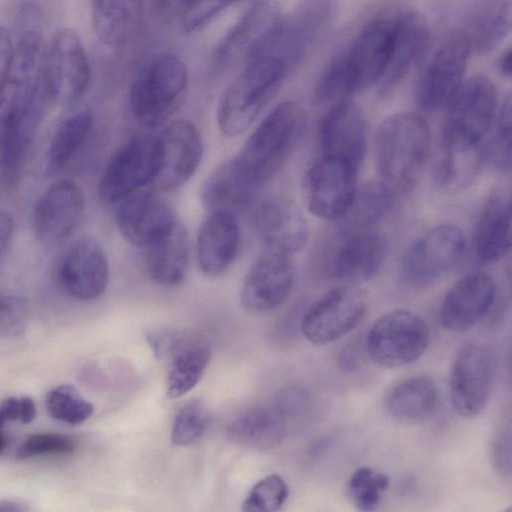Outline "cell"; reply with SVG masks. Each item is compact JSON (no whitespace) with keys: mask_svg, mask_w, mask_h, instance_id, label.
I'll use <instances>...</instances> for the list:
<instances>
[{"mask_svg":"<svg viewBox=\"0 0 512 512\" xmlns=\"http://www.w3.org/2000/svg\"><path fill=\"white\" fill-rule=\"evenodd\" d=\"M402 10V7H387L375 13L330 58L315 85L317 103L340 101L379 84Z\"/></svg>","mask_w":512,"mask_h":512,"instance_id":"6da1fadb","label":"cell"},{"mask_svg":"<svg viewBox=\"0 0 512 512\" xmlns=\"http://www.w3.org/2000/svg\"><path fill=\"white\" fill-rule=\"evenodd\" d=\"M13 55L0 82V125L38 128L50 99L45 77V50L40 13L25 6L17 16Z\"/></svg>","mask_w":512,"mask_h":512,"instance_id":"7a4b0ae2","label":"cell"},{"mask_svg":"<svg viewBox=\"0 0 512 512\" xmlns=\"http://www.w3.org/2000/svg\"><path fill=\"white\" fill-rule=\"evenodd\" d=\"M293 70L280 58L260 53L244 64L223 91L217 125L227 137L245 132Z\"/></svg>","mask_w":512,"mask_h":512,"instance_id":"3957f363","label":"cell"},{"mask_svg":"<svg viewBox=\"0 0 512 512\" xmlns=\"http://www.w3.org/2000/svg\"><path fill=\"white\" fill-rule=\"evenodd\" d=\"M430 131L415 113L386 117L375 136V159L382 182L392 191L408 192L420 179L428 159Z\"/></svg>","mask_w":512,"mask_h":512,"instance_id":"277c9868","label":"cell"},{"mask_svg":"<svg viewBox=\"0 0 512 512\" xmlns=\"http://www.w3.org/2000/svg\"><path fill=\"white\" fill-rule=\"evenodd\" d=\"M306 128L304 108L295 101L281 102L261 121L236 158L262 186L294 153Z\"/></svg>","mask_w":512,"mask_h":512,"instance_id":"5b68a950","label":"cell"},{"mask_svg":"<svg viewBox=\"0 0 512 512\" xmlns=\"http://www.w3.org/2000/svg\"><path fill=\"white\" fill-rule=\"evenodd\" d=\"M187 86L185 63L171 53L158 55L141 68L130 86V112L142 126L157 128L179 109Z\"/></svg>","mask_w":512,"mask_h":512,"instance_id":"8992f818","label":"cell"},{"mask_svg":"<svg viewBox=\"0 0 512 512\" xmlns=\"http://www.w3.org/2000/svg\"><path fill=\"white\" fill-rule=\"evenodd\" d=\"M429 343L427 323L411 311L395 309L373 323L367 334L366 349L377 365L395 368L417 361Z\"/></svg>","mask_w":512,"mask_h":512,"instance_id":"52a82bcc","label":"cell"},{"mask_svg":"<svg viewBox=\"0 0 512 512\" xmlns=\"http://www.w3.org/2000/svg\"><path fill=\"white\" fill-rule=\"evenodd\" d=\"M284 16L277 0H257L242 14L213 51L211 68L242 67L266 45Z\"/></svg>","mask_w":512,"mask_h":512,"instance_id":"ba28073f","label":"cell"},{"mask_svg":"<svg viewBox=\"0 0 512 512\" xmlns=\"http://www.w3.org/2000/svg\"><path fill=\"white\" fill-rule=\"evenodd\" d=\"M444 139L468 145H484L498 111L493 81L481 74L464 80L448 105Z\"/></svg>","mask_w":512,"mask_h":512,"instance_id":"9c48e42d","label":"cell"},{"mask_svg":"<svg viewBox=\"0 0 512 512\" xmlns=\"http://www.w3.org/2000/svg\"><path fill=\"white\" fill-rule=\"evenodd\" d=\"M355 166L322 155L306 171L301 195L306 209L322 219L342 218L358 188Z\"/></svg>","mask_w":512,"mask_h":512,"instance_id":"30bf717a","label":"cell"},{"mask_svg":"<svg viewBox=\"0 0 512 512\" xmlns=\"http://www.w3.org/2000/svg\"><path fill=\"white\" fill-rule=\"evenodd\" d=\"M45 77L50 99L72 105L86 93L90 67L77 32L62 28L52 37L45 50Z\"/></svg>","mask_w":512,"mask_h":512,"instance_id":"8fae6325","label":"cell"},{"mask_svg":"<svg viewBox=\"0 0 512 512\" xmlns=\"http://www.w3.org/2000/svg\"><path fill=\"white\" fill-rule=\"evenodd\" d=\"M156 171L151 184L163 192L183 186L196 172L203 155L198 128L188 120L168 124L155 138Z\"/></svg>","mask_w":512,"mask_h":512,"instance_id":"7c38bea8","label":"cell"},{"mask_svg":"<svg viewBox=\"0 0 512 512\" xmlns=\"http://www.w3.org/2000/svg\"><path fill=\"white\" fill-rule=\"evenodd\" d=\"M465 245V237L459 227L437 225L409 247L401 261L402 276L414 285L432 283L458 263Z\"/></svg>","mask_w":512,"mask_h":512,"instance_id":"4fadbf2b","label":"cell"},{"mask_svg":"<svg viewBox=\"0 0 512 512\" xmlns=\"http://www.w3.org/2000/svg\"><path fill=\"white\" fill-rule=\"evenodd\" d=\"M470 55L452 33L424 65L416 85L417 105L426 112L447 108L465 80Z\"/></svg>","mask_w":512,"mask_h":512,"instance_id":"5bb4252c","label":"cell"},{"mask_svg":"<svg viewBox=\"0 0 512 512\" xmlns=\"http://www.w3.org/2000/svg\"><path fill=\"white\" fill-rule=\"evenodd\" d=\"M85 208L81 187L70 179L51 183L35 203L32 225L36 238L46 246L65 242L78 226Z\"/></svg>","mask_w":512,"mask_h":512,"instance_id":"9a60e30c","label":"cell"},{"mask_svg":"<svg viewBox=\"0 0 512 512\" xmlns=\"http://www.w3.org/2000/svg\"><path fill=\"white\" fill-rule=\"evenodd\" d=\"M155 171V139H133L120 148L107 164L98 185L99 197L106 203H119L151 184Z\"/></svg>","mask_w":512,"mask_h":512,"instance_id":"2e32d148","label":"cell"},{"mask_svg":"<svg viewBox=\"0 0 512 512\" xmlns=\"http://www.w3.org/2000/svg\"><path fill=\"white\" fill-rule=\"evenodd\" d=\"M365 311V300L358 291L335 288L308 309L301 322L302 333L312 344L331 343L355 329Z\"/></svg>","mask_w":512,"mask_h":512,"instance_id":"e0dca14e","label":"cell"},{"mask_svg":"<svg viewBox=\"0 0 512 512\" xmlns=\"http://www.w3.org/2000/svg\"><path fill=\"white\" fill-rule=\"evenodd\" d=\"M119 203L118 229L127 242L139 248H148L178 222L173 207L158 190H139Z\"/></svg>","mask_w":512,"mask_h":512,"instance_id":"ac0fdd59","label":"cell"},{"mask_svg":"<svg viewBox=\"0 0 512 512\" xmlns=\"http://www.w3.org/2000/svg\"><path fill=\"white\" fill-rule=\"evenodd\" d=\"M58 279L74 299L91 301L100 297L109 282V261L99 241L92 236L75 240L62 256Z\"/></svg>","mask_w":512,"mask_h":512,"instance_id":"d6986e66","label":"cell"},{"mask_svg":"<svg viewBox=\"0 0 512 512\" xmlns=\"http://www.w3.org/2000/svg\"><path fill=\"white\" fill-rule=\"evenodd\" d=\"M493 379L489 351L477 344L463 346L456 355L450 374V398L463 418H473L485 408Z\"/></svg>","mask_w":512,"mask_h":512,"instance_id":"ffe728a7","label":"cell"},{"mask_svg":"<svg viewBox=\"0 0 512 512\" xmlns=\"http://www.w3.org/2000/svg\"><path fill=\"white\" fill-rule=\"evenodd\" d=\"M295 280L290 256L269 251L255 261L240 291V301L251 312H268L289 296Z\"/></svg>","mask_w":512,"mask_h":512,"instance_id":"44dd1931","label":"cell"},{"mask_svg":"<svg viewBox=\"0 0 512 512\" xmlns=\"http://www.w3.org/2000/svg\"><path fill=\"white\" fill-rule=\"evenodd\" d=\"M323 155L336 157L359 168L367 144L366 120L360 106L343 99L335 103L319 124Z\"/></svg>","mask_w":512,"mask_h":512,"instance_id":"7402d4cb","label":"cell"},{"mask_svg":"<svg viewBox=\"0 0 512 512\" xmlns=\"http://www.w3.org/2000/svg\"><path fill=\"white\" fill-rule=\"evenodd\" d=\"M254 224L269 251L290 256L306 245L309 225L301 209L289 198L264 199L254 213Z\"/></svg>","mask_w":512,"mask_h":512,"instance_id":"603a6c76","label":"cell"},{"mask_svg":"<svg viewBox=\"0 0 512 512\" xmlns=\"http://www.w3.org/2000/svg\"><path fill=\"white\" fill-rule=\"evenodd\" d=\"M495 298L496 286L489 274H467L447 292L440 311L441 325L452 332L469 330L488 315Z\"/></svg>","mask_w":512,"mask_h":512,"instance_id":"cb8c5ba5","label":"cell"},{"mask_svg":"<svg viewBox=\"0 0 512 512\" xmlns=\"http://www.w3.org/2000/svg\"><path fill=\"white\" fill-rule=\"evenodd\" d=\"M431 42L429 21L421 12L403 9L390 57L379 82L382 93L393 90L424 59Z\"/></svg>","mask_w":512,"mask_h":512,"instance_id":"d4e9b609","label":"cell"},{"mask_svg":"<svg viewBox=\"0 0 512 512\" xmlns=\"http://www.w3.org/2000/svg\"><path fill=\"white\" fill-rule=\"evenodd\" d=\"M384 239L372 232H356L344 237L327 260L329 274L350 282L367 281L381 269L386 257Z\"/></svg>","mask_w":512,"mask_h":512,"instance_id":"484cf974","label":"cell"},{"mask_svg":"<svg viewBox=\"0 0 512 512\" xmlns=\"http://www.w3.org/2000/svg\"><path fill=\"white\" fill-rule=\"evenodd\" d=\"M510 32L511 0H483L465 14L453 33L470 56H483L499 47Z\"/></svg>","mask_w":512,"mask_h":512,"instance_id":"4316f807","label":"cell"},{"mask_svg":"<svg viewBox=\"0 0 512 512\" xmlns=\"http://www.w3.org/2000/svg\"><path fill=\"white\" fill-rule=\"evenodd\" d=\"M260 187L235 157L221 163L207 177L200 199L209 213L224 212L236 216L252 204Z\"/></svg>","mask_w":512,"mask_h":512,"instance_id":"83f0119b","label":"cell"},{"mask_svg":"<svg viewBox=\"0 0 512 512\" xmlns=\"http://www.w3.org/2000/svg\"><path fill=\"white\" fill-rule=\"evenodd\" d=\"M240 228L235 215L209 213L196 241L200 270L209 277L222 275L232 265L240 248Z\"/></svg>","mask_w":512,"mask_h":512,"instance_id":"f1b7e54d","label":"cell"},{"mask_svg":"<svg viewBox=\"0 0 512 512\" xmlns=\"http://www.w3.org/2000/svg\"><path fill=\"white\" fill-rule=\"evenodd\" d=\"M145 250L147 271L154 282L175 287L184 281L189 266V241L179 221Z\"/></svg>","mask_w":512,"mask_h":512,"instance_id":"f546056e","label":"cell"},{"mask_svg":"<svg viewBox=\"0 0 512 512\" xmlns=\"http://www.w3.org/2000/svg\"><path fill=\"white\" fill-rule=\"evenodd\" d=\"M166 394L179 398L201 380L211 359L209 345L199 338L177 339L170 346Z\"/></svg>","mask_w":512,"mask_h":512,"instance_id":"4dcf8cb0","label":"cell"},{"mask_svg":"<svg viewBox=\"0 0 512 512\" xmlns=\"http://www.w3.org/2000/svg\"><path fill=\"white\" fill-rule=\"evenodd\" d=\"M89 111H79L62 119L53 130L41 154L38 172L53 176L61 171L81 148L92 128Z\"/></svg>","mask_w":512,"mask_h":512,"instance_id":"1f68e13d","label":"cell"},{"mask_svg":"<svg viewBox=\"0 0 512 512\" xmlns=\"http://www.w3.org/2000/svg\"><path fill=\"white\" fill-rule=\"evenodd\" d=\"M286 429V418L272 405L241 413L228 424L226 433L238 445L268 450L281 443Z\"/></svg>","mask_w":512,"mask_h":512,"instance_id":"d6a6232c","label":"cell"},{"mask_svg":"<svg viewBox=\"0 0 512 512\" xmlns=\"http://www.w3.org/2000/svg\"><path fill=\"white\" fill-rule=\"evenodd\" d=\"M143 0H91V20L98 39L109 46H120L137 31Z\"/></svg>","mask_w":512,"mask_h":512,"instance_id":"836d02e7","label":"cell"},{"mask_svg":"<svg viewBox=\"0 0 512 512\" xmlns=\"http://www.w3.org/2000/svg\"><path fill=\"white\" fill-rule=\"evenodd\" d=\"M511 246L510 199L495 195L483 209L475 232L477 256L486 263L496 262L509 252Z\"/></svg>","mask_w":512,"mask_h":512,"instance_id":"e575fe53","label":"cell"},{"mask_svg":"<svg viewBox=\"0 0 512 512\" xmlns=\"http://www.w3.org/2000/svg\"><path fill=\"white\" fill-rule=\"evenodd\" d=\"M438 388L432 378L417 375L393 386L385 397V409L393 418L404 422L422 421L435 410Z\"/></svg>","mask_w":512,"mask_h":512,"instance_id":"d590c367","label":"cell"},{"mask_svg":"<svg viewBox=\"0 0 512 512\" xmlns=\"http://www.w3.org/2000/svg\"><path fill=\"white\" fill-rule=\"evenodd\" d=\"M485 158L484 145H462L444 140L439 170L442 187L455 192L468 186L477 176Z\"/></svg>","mask_w":512,"mask_h":512,"instance_id":"8d00e7d4","label":"cell"},{"mask_svg":"<svg viewBox=\"0 0 512 512\" xmlns=\"http://www.w3.org/2000/svg\"><path fill=\"white\" fill-rule=\"evenodd\" d=\"M36 130L26 125H0V180L7 191L20 180Z\"/></svg>","mask_w":512,"mask_h":512,"instance_id":"74e56055","label":"cell"},{"mask_svg":"<svg viewBox=\"0 0 512 512\" xmlns=\"http://www.w3.org/2000/svg\"><path fill=\"white\" fill-rule=\"evenodd\" d=\"M392 190L382 181H371L358 187L353 200L343 215L346 224L366 228L379 222L390 211Z\"/></svg>","mask_w":512,"mask_h":512,"instance_id":"f35d334b","label":"cell"},{"mask_svg":"<svg viewBox=\"0 0 512 512\" xmlns=\"http://www.w3.org/2000/svg\"><path fill=\"white\" fill-rule=\"evenodd\" d=\"M46 408L50 416L69 425L85 422L94 412V406L72 385H60L46 396Z\"/></svg>","mask_w":512,"mask_h":512,"instance_id":"ab89813d","label":"cell"},{"mask_svg":"<svg viewBox=\"0 0 512 512\" xmlns=\"http://www.w3.org/2000/svg\"><path fill=\"white\" fill-rule=\"evenodd\" d=\"M390 484L388 476L369 467L356 469L348 481V493L354 506L364 512L374 511Z\"/></svg>","mask_w":512,"mask_h":512,"instance_id":"60d3db41","label":"cell"},{"mask_svg":"<svg viewBox=\"0 0 512 512\" xmlns=\"http://www.w3.org/2000/svg\"><path fill=\"white\" fill-rule=\"evenodd\" d=\"M289 489L286 481L278 474L260 479L250 489L242 503L244 512H274L286 503Z\"/></svg>","mask_w":512,"mask_h":512,"instance_id":"b9f144b4","label":"cell"},{"mask_svg":"<svg viewBox=\"0 0 512 512\" xmlns=\"http://www.w3.org/2000/svg\"><path fill=\"white\" fill-rule=\"evenodd\" d=\"M208 424V414L204 405L198 400L184 403L176 412L171 441L177 446H186L201 438Z\"/></svg>","mask_w":512,"mask_h":512,"instance_id":"7bdbcfd3","label":"cell"},{"mask_svg":"<svg viewBox=\"0 0 512 512\" xmlns=\"http://www.w3.org/2000/svg\"><path fill=\"white\" fill-rule=\"evenodd\" d=\"M511 94L502 100L496 115V130L488 148L486 157L502 171L511 168Z\"/></svg>","mask_w":512,"mask_h":512,"instance_id":"ee69618b","label":"cell"},{"mask_svg":"<svg viewBox=\"0 0 512 512\" xmlns=\"http://www.w3.org/2000/svg\"><path fill=\"white\" fill-rule=\"evenodd\" d=\"M75 449L72 438L56 433H38L27 437L16 452L18 460L46 454L70 453Z\"/></svg>","mask_w":512,"mask_h":512,"instance_id":"f6af8a7d","label":"cell"},{"mask_svg":"<svg viewBox=\"0 0 512 512\" xmlns=\"http://www.w3.org/2000/svg\"><path fill=\"white\" fill-rule=\"evenodd\" d=\"M30 316L28 301L17 295L0 297V337L21 334L27 327Z\"/></svg>","mask_w":512,"mask_h":512,"instance_id":"bcb514c9","label":"cell"},{"mask_svg":"<svg viewBox=\"0 0 512 512\" xmlns=\"http://www.w3.org/2000/svg\"><path fill=\"white\" fill-rule=\"evenodd\" d=\"M238 0H186L181 25L187 32L202 28Z\"/></svg>","mask_w":512,"mask_h":512,"instance_id":"7dc6e473","label":"cell"},{"mask_svg":"<svg viewBox=\"0 0 512 512\" xmlns=\"http://www.w3.org/2000/svg\"><path fill=\"white\" fill-rule=\"evenodd\" d=\"M35 417L36 405L29 396L9 397L0 403V430L9 421L18 420L22 424H29Z\"/></svg>","mask_w":512,"mask_h":512,"instance_id":"c3c4849f","label":"cell"},{"mask_svg":"<svg viewBox=\"0 0 512 512\" xmlns=\"http://www.w3.org/2000/svg\"><path fill=\"white\" fill-rule=\"evenodd\" d=\"M492 461L498 473L510 475L511 472V429L503 427L497 432L492 444Z\"/></svg>","mask_w":512,"mask_h":512,"instance_id":"681fc988","label":"cell"},{"mask_svg":"<svg viewBox=\"0 0 512 512\" xmlns=\"http://www.w3.org/2000/svg\"><path fill=\"white\" fill-rule=\"evenodd\" d=\"M308 404V395L297 387L283 389L273 404L276 409L288 420L304 412Z\"/></svg>","mask_w":512,"mask_h":512,"instance_id":"f907efd6","label":"cell"},{"mask_svg":"<svg viewBox=\"0 0 512 512\" xmlns=\"http://www.w3.org/2000/svg\"><path fill=\"white\" fill-rule=\"evenodd\" d=\"M14 49V39L10 30L0 24V82L10 65Z\"/></svg>","mask_w":512,"mask_h":512,"instance_id":"816d5d0a","label":"cell"},{"mask_svg":"<svg viewBox=\"0 0 512 512\" xmlns=\"http://www.w3.org/2000/svg\"><path fill=\"white\" fill-rule=\"evenodd\" d=\"M14 232V221L6 211H0V259L6 253Z\"/></svg>","mask_w":512,"mask_h":512,"instance_id":"f5cc1de1","label":"cell"},{"mask_svg":"<svg viewBox=\"0 0 512 512\" xmlns=\"http://www.w3.org/2000/svg\"><path fill=\"white\" fill-rule=\"evenodd\" d=\"M511 57V48L508 47L500 54L497 59V69L499 73L505 78L511 77Z\"/></svg>","mask_w":512,"mask_h":512,"instance_id":"db71d44e","label":"cell"},{"mask_svg":"<svg viewBox=\"0 0 512 512\" xmlns=\"http://www.w3.org/2000/svg\"><path fill=\"white\" fill-rule=\"evenodd\" d=\"M29 507L17 500H0V512H23L28 511Z\"/></svg>","mask_w":512,"mask_h":512,"instance_id":"11a10c76","label":"cell"},{"mask_svg":"<svg viewBox=\"0 0 512 512\" xmlns=\"http://www.w3.org/2000/svg\"><path fill=\"white\" fill-rule=\"evenodd\" d=\"M7 445H8V438H7L6 434L3 432V430H0V456L5 451Z\"/></svg>","mask_w":512,"mask_h":512,"instance_id":"9f6ffc18","label":"cell"},{"mask_svg":"<svg viewBox=\"0 0 512 512\" xmlns=\"http://www.w3.org/2000/svg\"><path fill=\"white\" fill-rule=\"evenodd\" d=\"M176 1H181L184 4L186 0H176Z\"/></svg>","mask_w":512,"mask_h":512,"instance_id":"6f0895ef","label":"cell"}]
</instances>
